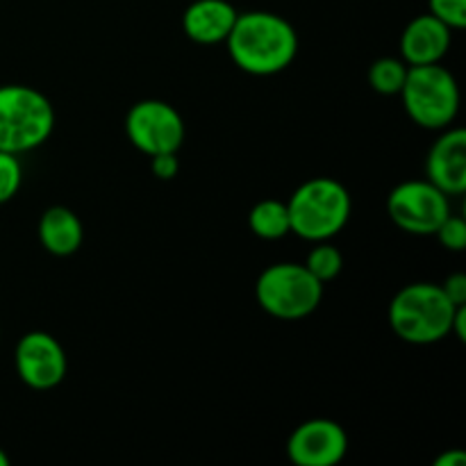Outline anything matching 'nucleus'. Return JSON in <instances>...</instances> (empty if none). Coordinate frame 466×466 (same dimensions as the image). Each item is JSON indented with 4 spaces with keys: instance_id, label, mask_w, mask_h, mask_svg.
<instances>
[{
    "instance_id": "f257e3e1",
    "label": "nucleus",
    "mask_w": 466,
    "mask_h": 466,
    "mask_svg": "<svg viewBox=\"0 0 466 466\" xmlns=\"http://www.w3.org/2000/svg\"><path fill=\"white\" fill-rule=\"evenodd\" d=\"M226 44L232 62L250 76H276L285 71L299 53L294 25L262 9L237 14Z\"/></svg>"
},
{
    "instance_id": "f03ea898",
    "label": "nucleus",
    "mask_w": 466,
    "mask_h": 466,
    "mask_svg": "<svg viewBox=\"0 0 466 466\" xmlns=\"http://www.w3.org/2000/svg\"><path fill=\"white\" fill-rule=\"evenodd\" d=\"M455 309L458 305L451 303L441 285L414 282L391 299L390 326L408 344H437L451 335Z\"/></svg>"
},
{
    "instance_id": "7ed1b4c3",
    "label": "nucleus",
    "mask_w": 466,
    "mask_h": 466,
    "mask_svg": "<svg viewBox=\"0 0 466 466\" xmlns=\"http://www.w3.org/2000/svg\"><path fill=\"white\" fill-rule=\"evenodd\" d=\"M289 230L308 241H326L339 235L350 218V194L335 177H312L291 194L287 203Z\"/></svg>"
},
{
    "instance_id": "20e7f679",
    "label": "nucleus",
    "mask_w": 466,
    "mask_h": 466,
    "mask_svg": "<svg viewBox=\"0 0 466 466\" xmlns=\"http://www.w3.org/2000/svg\"><path fill=\"white\" fill-rule=\"evenodd\" d=\"M55 130L53 103L27 85L0 86V150L12 155L39 148Z\"/></svg>"
},
{
    "instance_id": "39448f33",
    "label": "nucleus",
    "mask_w": 466,
    "mask_h": 466,
    "mask_svg": "<svg viewBox=\"0 0 466 466\" xmlns=\"http://www.w3.org/2000/svg\"><path fill=\"white\" fill-rule=\"evenodd\" d=\"M400 98L408 116L426 130H444L460 112L458 80L440 62L408 66Z\"/></svg>"
},
{
    "instance_id": "423d86ee",
    "label": "nucleus",
    "mask_w": 466,
    "mask_h": 466,
    "mask_svg": "<svg viewBox=\"0 0 466 466\" xmlns=\"http://www.w3.org/2000/svg\"><path fill=\"white\" fill-rule=\"evenodd\" d=\"M259 308L282 321L309 317L321 305L323 282H319L305 264L280 262L264 268L255 285Z\"/></svg>"
},
{
    "instance_id": "0eeeda50",
    "label": "nucleus",
    "mask_w": 466,
    "mask_h": 466,
    "mask_svg": "<svg viewBox=\"0 0 466 466\" xmlns=\"http://www.w3.org/2000/svg\"><path fill=\"white\" fill-rule=\"evenodd\" d=\"M387 214L391 221L410 235H435L451 214L449 196L428 180H408L390 191Z\"/></svg>"
},
{
    "instance_id": "6e6552de",
    "label": "nucleus",
    "mask_w": 466,
    "mask_h": 466,
    "mask_svg": "<svg viewBox=\"0 0 466 466\" xmlns=\"http://www.w3.org/2000/svg\"><path fill=\"white\" fill-rule=\"evenodd\" d=\"M130 144L144 155L177 153L185 141V121L173 105L164 100H139L126 118Z\"/></svg>"
},
{
    "instance_id": "1a4fd4ad",
    "label": "nucleus",
    "mask_w": 466,
    "mask_h": 466,
    "mask_svg": "<svg viewBox=\"0 0 466 466\" xmlns=\"http://www.w3.org/2000/svg\"><path fill=\"white\" fill-rule=\"evenodd\" d=\"M16 373L30 390H53L66 378V353L48 332H27L18 339L14 353Z\"/></svg>"
},
{
    "instance_id": "9d476101",
    "label": "nucleus",
    "mask_w": 466,
    "mask_h": 466,
    "mask_svg": "<svg viewBox=\"0 0 466 466\" xmlns=\"http://www.w3.org/2000/svg\"><path fill=\"white\" fill-rule=\"evenodd\" d=\"M349 453V437L337 421L312 419L291 432L287 455L296 466H337Z\"/></svg>"
},
{
    "instance_id": "9b49d317",
    "label": "nucleus",
    "mask_w": 466,
    "mask_h": 466,
    "mask_svg": "<svg viewBox=\"0 0 466 466\" xmlns=\"http://www.w3.org/2000/svg\"><path fill=\"white\" fill-rule=\"evenodd\" d=\"M446 130V127H444ZM428 182L446 196H462L466 191V130L449 127L437 137L426 157Z\"/></svg>"
},
{
    "instance_id": "f8f14e48",
    "label": "nucleus",
    "mask_w": 466,
    "mask_h": 466,
    "mask_svg": "<svg viewBox=\"0 0 466 466\" xmlns=\"http://www.w3.org/2000/svg\"><path fill=\"white\" fill-rule=\"evenodd\" d=\"M451 27L431 12L412 18L400 36V55L408 66L437 64L451 48Z\"/></svg>"
},
{
    "instance_id": "ddd939ff",
    "label": "nucleus",
    "mask_w": 466,
    "mask_h": 466,
    "mask_svg": "<svg viewBox=\"0 0 466 466\" xmlns=\"http://www.w3.org/2000/svg\"><path fill=\"white\" fill-rule=\"evenodd\" d=\"M237 9L228 0H196L185 9L182 30L191 41L203 46L221 44L228 39L237 21Z\"/></svg>"
},
{
    "instance_id": "4468645a",
    "label": "nucleus",
    "mask_w": 466,
    "mask_h": 466,
    "mask_svg": "<svg viewBox=\"0 0 466 466\" xmlns=\"http://www.w3.org/2000/svg\"><path fill=\"white\" fill-rule=\"evenodd\" d=\"M85 239L80 217L64 205L48 208L39 218V241L50 255L68 258L76 253Z\"/></svg>"
},
{
    "instance_id": "2eb2a0df",
    "label": "nucleus",
    "mask_w": 466,
    "mask_h": 466,
    "mask_svg": "<svg viewBox=\"0 0 466 466\" xmlns=\"http://www.w3.org/2000/svg\"><path fill=\"white\" fill-rule=\"evenodd\" d=\"M248 226L259 239H282L289 235V212H287V203L276 198H267L262 203L255 205L248 214Z\"/></svg>"
},
{
    "instance_id": "dca6fc26",
    "label": "nucleus",
    "mask_w": 466,
    "mask_h": 466,
    "mask_svg": "<svg viewBox=\"0 0 466 466\" xmlns=\"http://www.w3.org/2000/svg\"><path fill=\"white\" fill-rule=\"evenodd\" d=\"M405 76H408V64L403 59L380 57L369 68V85L378 94L396 96L403 89Z\"/></svg>"
},
{
    "instance_id": "f3484780",
    "label": "nucleus",
    "mask_w": 466,
    "mask_h": 466,
    "mask_svg": "<svg viewBox=\"0 0 466 466\" xmlns=\"http://www.w3.org/2000/svg\"><path fill=\"white\" fill-rule=\"evenodd\" d=\"M305 268L317 278L319 282H330L335 280L337 276L344 268V258H341L339 248H335L332 244H323L319 241L317 248L308 255L305 259Z\"/></svg>"
},
{
    "instance_id": "a211bd4d",
    "label": "nucleus",
    "mask_w": 466,
    "mask_h": 466,
    "mask_svg": "<svg viewBox=\"0 0 466 466\" xmlns=\"http://www.w3.org/2000/svg\"><path fill=\"white\" fill-rule=\"evenodd\" d=\"M23 182V168L18 155L0 150V205L12 200L18 194Z\"/></svg>"
},
{
    "instance_id": "6ab92c4d",
    "label": "nucleus",
    "mask_w": 466,
    "mask_h": 466,
    "mask_svg": "<svg viewBox=\"0 0 466 466\" xmlns=\"http://www.w3.org/2000/svg\"><path fill=\"white\" fill-rule=\"evenodd\" d=\"M435 237L440 239V244L446 250H453V253H462L466 248V221L462 217H449L441 221V226L435 230Z\"/></svg>"
},
{
    "instance_id": "aec40b11",
    "label": "nucleus",
    "mask_w": 466,
    "mask_h": 466,
    "mask_svg": "<svg viewBox=\"0 0 466 466\" xmlns=\"http://www.w3.org/2000/svg\"><path fill=\"white\" fill-rule=\"evenodd\" d=\"M432 16L440 18L451 30L466 27V0H428Z\"/></svg>"
},
{
    "instance_id": "412c9836",
    "label": "nucleus",
    "mask_w": 466,
    "mask_h": 466,
    "mask_svg": "<svg viewBox=\"0 0 466 466\" xmlns=\"http://www.w3.org/2000/svg\"><path fill=\"white\" fill-rule=\"evenodd\" d=\"M150 171L159 180H173L180 171V162H177V153H159L150 157Z\"/></svg>"
},
{
    "instance_id": "4be33fe9",
    "label": "nucleus",
    "mask_w": 466,
    "mask_h": 466,
    "mask_svg": "<svg viewBox=\"0 0 466 466\" xmlns=\"http://www.w3.org/2000/svg\"><path fill=\"white\" fill-rule=\"evenodd\" d=\"M441 289L449 296L451 303L455 305H466V276L464 273H451L444 282H441Z\"/></svg>"
},
{
    "instance_id": "5701e85b",
    "label": "nucleus",
    "mask_w": 466,
    "mask_h": 466,
    "mask_svg": "<svg viewBox=\"0 0 466 466\" xmlns=\"http://www.w3.org/2000/svg\"><path fill=\"white\" fill-rule=\"evenodd\" d=\"M466 453L462 449H451L435 460V466H464Z\"/></svg>"
},
{
    "instance_id": "b1692460",
    "label": "nucleus",
    "mask_w": 466,
    "mask_h": 466,
    "mask_svg": "<svg viewBox=\"0 0 466 466\" xmlns=\"http://www.w3.org/2000/svg\"><path fill=\"white\" fill-rule=\"evenodd\" d=\"M451 335L458 337L460 341H466V305H458V309H455Z\"/></svg>"
},
{
    "instance_id": "393cba45",
    "label": "nucleus",
    "mask_w": 466,
    "mask_h": 466,
    "mask_svg": "<svg viewBox=\"0 0 466 466\" xmlns=\"http://www.w3.org/2000/svg\"><path fill=\"white\" fill-rule=\"evenodd\" d=\"M9 464V458H7V453H5L3 449H0V466H7Z\"/></svg>"
}]
</instances>
